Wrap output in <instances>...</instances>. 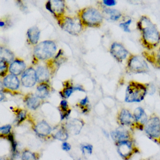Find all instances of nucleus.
<instances>
[{
    "label": "nucleus",
    "mask_w": 160,
    "mask_h": 160,
    "mask_svg": "<svg viewBox=\"0 0 160 160\" xmlns=\"http://www.w3.org/2000/svg\"><path fill=\"white\" fill-rule=\"evenodd\" d=\"M137 28L141 34L140 43L145 48L150 50L158 46L160 42V32L148 16L140 18Z\"/></svg>",
    "instance_id": "1"
},
{
    "label": "nucleus",
    "mask_w": 160,
    "mask_h": 160,
    "mask_svg": "<svg viewBox=\"0 0 160 160\" xmlns=\"http://www.w3.org/2000/svg\"><path fill=\"white\" fill-rule=\"evenodd\" d=\"M84 27L98 28L103 22L102 13L93 7H87L78 12V16Z\"/></svg>",
    "instance_id": "2"
},
{
    "label": "nucleus",
    "mask_w": 160,
    "mask_h": 160,
    "mask_svg": "<svg viewBox=\"0 0 160 160\" xmlns=\"http://www.w3.org/2000/svg\"><path fill=\"white\" fill-rule=\"evenodd\" d=\"M58 23L63 30L74 36L79 35L83 31L84 27L78 16H64L58 20Z\"/></svg>",
    "instance_id": "3"
},
{
    "label": "nucleus",
    "mask_w": 160,
    "mask_h": 160,
    "mask_svg": "<svg viewBox=\"0 0 160 160\" xmlns=\"http://www.w3.org/2000/svg\"><path fill=\"white\" fill-rule=\"evenodd\" d=\"M57 50L55 42L52 41H45L36 45L34 48V54L40 60H47L52 58Z\"/></svg>",
    "instance_id": "4"
},
{
    "label": "nucleus",
    "mask_w": 160,
    "mask_h": 160,
    "mask_svg": "<svg viewBox=\"0 0 160 160\" xmlns=\"http://www.w3.org/2000/svg\"><path fill=\"white\" fill-rule=\"evenodd\" d=\"M147 92V88L145 86L139 83L132 82L126 89L125 102H141L144 99Z\"/></svg>",
    "instance_id": "5"
},
{
    "label": "nucleus",
    "mask_w": 160,
    "mask_h": 160,
    "mask_svg": "<svg viewBox=\"0 0 160 160\" xmlns=\"http://www.w3.org/2000/svg\"><path fill=\"white\" fill-rule=\"evenodd\" d=\"M46 8L58 20L64 16L65 0H48Z\"/></svg>",
    "instance_id": "6"
},
{
    "label": "nucleus",
    "mask_w": 160,
    "mask_h": 160,
    "mask_svg": "<svg viewBox=\"0 0 160 160\" xmlns=\"http://www.w3.org/2000/svg\"><path fill=\"white\" fill-rule=\"evenodd\" d=\"M128 66L129 70L134 73H146L149 71L147 62L140 56H132L129 59Z\"/></svg>",
    "instance_id": "7"
},
{
    "label": "nucleus",
    "mask_w": 160,
    "mask_h": 160,
    "mask_svg": "<svg viewBox=\"0 0 160 160\" xmlns=\"http://www.w3.org/2000/svg\"><path fill=\"white\" fill-rule=\"evenodd\" d=\"M146 133L151 137L157 138L160 135V121L158 118H151L146 122L145 128Z\"/></svg>",
    "instance_id": "8"
},
{
    "label": "nucleus",
    "mask_w": 160,
    "mask_h": 160,
    "mask_svg": "<svg viewBox=\"0 0 160 160\" xmlns=\"http://www.w3.org/2000/svg\"><path fill=\"white\" fill-rule=\"evenodd\" d=\"M110 53L112 57L118 62H122L125 59L128 54V51L123 46L117 42L111 45Z\"/></svg>",
    "instance_id": "9"
},
{
    "label": "nucleus",
    "mask_w": 160,
    "mask_h": 160,
    "mask_svg": "<svg viewBox=\"0 0 160 160\" xmlns=\"http://www.w3.org/2000/svg\"><path fill=\"white\" fill-rule=\"evenodd\" d=\"M37 80L36 72L32 68H29L26 70L21 78L22 84L27 88L34 86Z\"/></svg>",
    "instance_id": "10"
},
{
    "label": "nucleus",
    "mask_w": 160,
    "mask_h": 160,
    "mask_svg": "<svg viewBox=\"0 0 160 160\" xmlns=\"http://www.w3.org/2000/svg\"><path fill=\"white\" fill-rule=\"evenodd\" d=\"M102 13L104 18L112 22L118 21L122 17V13L118 10L107 7L104 8Z\"/></svg>",
    "instance_id": "11"
},
{
    "label": "nucleus",
    "mask_w": 160,
    "mask_h": 160,
    "mask_svg": "<svg viewBox=\"0 0 160 160\" xmlns=\"http://www.w3.org/2000/svg\"><path fill=\"white\" fill-rule=\"evenodd\" d=\"M41 35V31L37 27H32L28 29L27 35L30 44L35 45L38 44Z\"/></svg>",
    "instance_id": "12"
},
{
    "label": "nucleus",
    "mask_w": 160,
    "mask_h": 160,
    "mask_svg": "<svg viewBox=\"0 0 160 160\" xmlns=\"http://www.w3.org/2000/svg\"><path fill=\"white\" fill-rule=\"evenodd\" d=\"M118 152L122 157H128L131 154L132 150V142L127 140L118 142Z\"/></svg>",
    "instance_id": "13"
},
{
    "label": "nucleus",
    "mask_w": 160,
    "mask_h": 160,
    "mask_svg": "<svg viewBox=\"0 0 160 160\" xmlns=\"http://www.w3.org/2000/svg\"><path fill=\"white\" fill-rule=\"evenodd\" d=\"M26 65L22 61L16 60L12 62L10 67V71L15 75H18L24 71Z\"/></svg>",
    "instance_id": "14"
},
{
    "label": "nucleus",
    "mask_w": 160,
    "mask_h": 160,
    "mask_svg": "<svg viewBox=\"0 0 160 160\" xmlns=\"http://www.w3.org/2000/svg\"><path fill=\"white\" fill-rule=\"evenodd\" d=\"M111 136L114 141L118 143L121 141L126 140L129 138V133L123 129H118L116 131L111 132Z\"/></svg>",
    "instance_id": "15"
},
{
    "label": "nucleus",
    "mask_w": 160,
    "mask_h": 160,
    "mask_svg": "<svg viewBox=\"0 0 160 160\" xmlns=\"http://www.w3.org/2000/svg\"><path fill=\"white\" fill-rule=\"evenodd\" d=\"M5 87L11 89L15 90L19 87V82L18 78L15 75H8L4 79Z\"/></svg>",
    "instance_id": "16"
},
{
    "label": "nucleus",
    "mask_w": 160,
    "mask_h": 160,
    "mask_svg": "<svg viewBox=\"0 0 160 160\" xmlns=\"http://www.w3.org/2000/svg\"><path fill=\"white\" fill-rule=\"evenodd\" d=\"M135 118L132 114L126 109H123L121 112L119 116V120L123 125H130L134 121Z\"/></svg>",
    "instance_id": "17"
},
{
    "label": "nucleus",
    "mask_w": 160,
    "mask_h": 160,
    "mask_svg": "<svg viewBox=\"0 0 160 160\" xmlns=\"http://www.w3.org/2000/svg\"><path fill=\"white\" fill-rule=\"evenodd\" d=\"M83 124L82 122L77 119H74L71 121L67 124V129L71 133H73L74 134H78L80 132Z\"/></svg>",
    "instance_id": "18"
},
{
    "label": "nucleus",
    "mask_w": 160,
    "mask_h": 160,
    "mask_svg": "<svg viewBox=\"0 0 160 160\" xmlns=\"http://www.w3.org/2000/svg\"><path fill=\"white\" fill-rule=\"evenodd\" d=\"M51 129L50 126L45 122H40L35 128V131L38 134L41 136L48 135L51 132Z\"/></svg>",
    "instance_id": "19"
},
{
    "label": "nucleus",
    "mask_w": 160,
    "mask_h": 160,
    "mask_svg": "<svg viewBox=\"0 0 160 160\" xmlns=\"http://www.w3.org/2000/svg\"><path fill=\"white\" fill-rule=\"evenodd\" d=\"M0 58L7 62H11L13 60L14 56L13 53L7 48L1 47L0 48Z\"/></svg>",
    "instance_id": "20"
},
{
    "label": "nucleus",
    "mask_w": 160,
    "mask_h": 160,
    "mask_svg": "<svg viewBox=\"0 0 160 160\" xmlns=\"http://www.w3.org/2000/svg\"><path fill=\"white\" fill-rule=\"evenodd\" d=\"M36 73L37 80L39 82L46 81L49 78L48 70L45 67L40 66L37 69Z\"/></svg>",
    "instance_id": "21"
},
{
    "label": "nucleus",
    "mask_w": 160,
    "mask_h": 160,
    "mask_svg": "<svg viewBox=\"0 0 160 160\" xmlns=\"http://www.w3.org/2000/svg\"><path fill=\"white\" fill-rule=\"evenodd\" d=\"M134 117L136 121L140 120L141 123H145L147 122V117L145 114L143 108H138L135 110Z\"/></svg>",
    "instance_id": "22"
},
{
    "label": "nucleus",
    "mask_w": 160,
    "mask_h": 160,
    "mask_svg": "<svg viewBox=\"0 0 160 160\" xmlns=\"http://www.w3.org/2000/svg\"><path fill=\"white\" fill-rule=\"evenodd\" d=\"M48 91L47 86L46 85H41L37 88L36 95L40 98H44L48 94Z\"/></svg>",
    "instance_id": "23"
},
{
    "label": "nucleus",
    "mask_w": 160,
    "mask_h": 160,
    "mask_svg": "<svg viewBox=\"0 0 160 160\" xmlns=\"http://www.w3.org/2000/svg\"><path fill=\"white\" fill-rule=\"evenodd\" d=\"M27 103V105L29 108L35 109L40 105V102L37 98L32 97L28 99Z\"/></svg>",
    "instance_id": "24"
},
{
    "label": "nucleus",
    "mask_w": 160,
    "mask_h": 160,
    "mask_svg": "<svg viewBox=\"0 0 160 160\" xmlns=\"http://www.w3.org/2000/svg\"><path fill=\"white\" fill-rule=\"evenodd\" d=\"M132 20L131 19H128L125 22L120 23L119 25L120 28L126 32H131V30L130 29V26L132 24Z\"/></svg>",
    "instance_id": "25"
},
{
    "label": "nucleus",
    "mask_w": 160,
    "mask_h": 160,
    "mask_svg": "<svg viewBox=\"0 0 160 160\" xmlns=\"http://www.w3.org/2000/svg\"><path fill=\"white\" fill-rule=\"evenodd\" d=\"M68 135L67 133L63 130H60L55 135L57 139L61 141H64L68 138Z\"/></svg>",
    "instance_id": "26"
},
{
    "label": "nucleus",
    "mask_w": 160,
    "mask_h": 160,
    "mask_svg": "<svg viewBox=\"0 0 160 160\" xmlns=\"http://www.w3.org/2000/svg\"><path fill=\"white\" fill-rule=\"evenodd\" d=\"M8 68V65H7V62L1 60L0 62V71H1V75L3 76L6 73Z\"/></svg>",
    "instance_id": "27"
},
{
    "label": "nucleus",
    "mask_w": 160,
    "mask_h": 160,
    "mask_svg": "<svg viewBox=\"0 0 160 160\" xmlns=\"http://www.w3.org/2000/svg\"><path fill=\"white\" fill-rule=\"evenodd\" d=\"M16 3L22 12H27L28 11L27 6L25 5L23 0H15Z\"/></svg>",
    "instance_id": "28"
},
{
    "label": "nucleus",
    "mask_w": 160,
    "mask_h": 160,
    "mask_svg": "<svg viewBox=\"0 0 160 160\" xmlns=\"http://www.w3.org/2000/svg\"><path fill=\"white\" fill-rule=\"evenodd\" d=\"M23 160H35L34 154L29 151H26L22 155Z\"/></svg>",
    "instance_id": "29"
},
{
    "label": "nucleus",
    "mask_w": 160,
    "mask_h": 160,
    "mask_svg": "<svg viewBox=\"0 0 160 160\" xmlns=\"http://www.w3.org/2000/svg\"><path fill=\"white\" fill-rule=\"evenodd\" d=\"M92 147L91 145H87V146H83L82 148V152L85 155L91 154L92 152Z\"/></svg>",
    "instance_id": "30"
},
{
    "label": "nucleus",
    "mask_w": 160,
    "mask_h": 160,
    "mask_svg": "<svg viewBox=\"0 0 160 160\" xmlns=\"http://www.w3.org/2000/svg\"><path fill=\"white\" fill-rule=\"evenodd\" d=\"M102 3L107 7H113L117 4V0H102Z\"/></svg>",
    "instance_id": "31"
},
{
    "label": "nucleus",
    "mask_w": 160,
    "mask_h": 160,
    "mask_svg": "<svg viewBox=\"0 0 160 160\" xmlns=\"http://www.w3.org/2000/svg\"><path fill=\"white\" fill-rule=\"evenodd\" d=\"M11 128H12V127H11V125H6V126L2 127L1 129H0V131H1V132L2 134H6L9 133L10 132Z\"/></svg>",
    "instance_id": "32"
},
{
    "label": "nucleus",
    "mask_w": 160,
    "mask_h": 160,
    "mask_svg": "<svg viewBox=\"0 0 160 160\" xmlns=\"http://www.w3.org/2000/svg\"><path fill=\"white\" fill-rule=\"evenodd\" d=\"M26 114L25 112L22 111V112H20L18 114V117L17 118V121L18 123H20L21 122L23 121L25 118H26Z\"/></svg>",
    "instance_id": "33"
},
{
    "label": "nucleus",
    "mask_w": 160,
    "mask_h": 160,
    "mask_svg": "<svg viewBox=\"0 0 160 160\" xmlns=\"http://www.w3.org/2000/svg\"><path fill=\"white\" fill-rule=\"evenodd\" d=\"M155 57H156L155 58H156L157 63L160 67V47L156 51V53H155Z\"/></svg>",
    "instance_id": "34"
},
{
    "label": "nucleus",
    "mask_w": 160,
    "mask_h": 160,
    "mask_svg": "<svg viewBox=\"0 0 160 160\" xmlns=\"http://www.w3.org/2000/svg\"><path fill=\"white\" fill-rule=\"evenodd\" d=\"M73 89L72 88H69L65 90L64 91V95L66 98H68L70 95L72 93Z\"/></svg>",
    "instance_id": "35"
},
{
    "label": "nucleus",
    "mask_w": 160,
    "mask_h": 160,
    "mask_svg": "<svg viewBox=\"0 0 160 160\" xmlns=\"http://www.w3.org/2000/svg\"><path fill=\"white\" fill-rule=\"evenodd\" d=\"M9 139L12 142V145L13 150L14 151H15L16 148V144L13 138L12 135H10L9 136Z\"/></svg>",
    "instance_id": "36"
},
{
    "label": "nucleus",
    "mask_w": 160,
    "mask_h": 160,
    "mask_svg": "<svg viewBox=\"0 0 160 160\" xmlns=\"http://www.w3.org/2000/svg\"><path fill=\"white\" fill-rule=\"evenodd\" d=\"M71 148V146H70V144L67 143V142H64L62 144V149L63 150L65 151H68L70 150Z\"/></svg>",
    "instance_id": "37"
},
{
    "label": "nucleus",
    "mask_w": 160,
    "mask_h": 160,
    "mask_svg": "<svg viewBox=\"0 0 160 160\" xmlns=\"http://www.w3.org/2000/svg\"><path fill=\"white\" fill-rule=\"evenodd\" d=\"M62 108L64 110H66L67 107V102L66 101H62L61 102Z\"/></svg>",
    "instance_id": "38"
},
{
    "label": "nucleus",
    "mask_w": 160,
    "mask_h": 160,
    "mask_svg": "<svg viewBox=\"0 0 160 160\" xmlns=\"http://www.w3.org/2000/svg\"><path fill=\"white\" fill-rule=\"evenodd\" d=\"M88 97H86L85 99H83V100L80 102V104H81V105H86V104L88 103Z\"/></svg>",
    "instance_id": "39"
},
{
    "label": "nucleus",
    "mask_w": 160,
    "mask_h": 160,
    "mask_svg": "<svg viewBox=\"0 0 160 160\" xmlns=\"http://www.w3.org/2000/svg\"><path fill=\"white\" fill-rule=\"evenodd\" d=\"M128 2L131 4H138V0H127Z\"/></svg>",
    "instance_id": "40"
},
{
    "label": "nucleus",
    "mask_w": 160,
    "mask_h": 160,
    "mask_svg": "<svg viewBox=\"0 0 160 160\" xmlns=\"http://www.w3.org/2000/svg\"><path fill=\"white\" fill-rule=\"evenodd\" d=\"M5 26H6V23L5 21H2V20L0 21V27L1 28H4Z\"/></svg>",
    "instance_id": "41"
},
{
    "label": "nucleus",
    "mask_w": 160,
    "mask_h": 160,
    "mask_svg": "<svg viewBox=\"0 0 160 160\" xmlns=\"http://www.w3.org/2000/svg\"><path fill=\"white\" fill-rule=\"evenodd\" d=\"M3 96H4V95H3L2 93L1 92V101H2V99H3V97H4Z\"/></svg>",
    "instance_id": "42"
},
{
    "label": "nucleus",
    "mask_w": 160,
    "mask_h": 160,
    "mask_svg": "<svg viewBox=\"0 0 160 160\" xmlns=\"http://www.w3.org/2000/svg\"><path fill=\"white\" fill-rule=\"evenodd\" d=\"M72 1H75V0H72Z\"/></svg>",
    "instance_id": "43"
}]
</instances>
